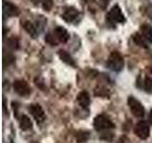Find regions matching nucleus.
<instances>
[{
	"label": "nucleus",
	"instance_id": "nucleus-1",
	"mask_svg": "<svg viewBox=\"0 0 152 143\" xmlns=\"http://www.w3.org/2000/svg\"><path fill=\"white\" fill-rule=\"evenodd\" d=\"M124 64H125L124 58L119 52H112L107 62L108 69L113 72H121L124 68Z\"/></svg>",
	"mask_w": 152,
	"mask_h": 143
},
{
	"label": "nucleus",
	"instance_id": "nucleus-2",
	"mask_svg": "<svg viewBox=\"0 0 152 143\" xmlns=\"http://www.w3.org/2000/svg\"><path fill=\"white\" fill-rule=\"evenodd\" d=\"M107 21L108 23H112V26L115 27L114 23H125L126 22V17L124 15L121 8L119 7V5H115L111 8V10L107 13L106 17Z\"/></svg>",
	"mask_w": 152,
	"mask_h": 143
},
{
	"label": "nucleus",
	"instance_id": "nucleus-3",
	"mask_svg": "<svg viewBox=\"0 0 152 143\" xmlns=\"http://www.w3.org/2000/svg\"><path fill=\"white\" fill-rule=\"evenodd\" d=\"M93 126L96 131H104V130H109V129L115 128V124L106 116L100 114V116H97L94 118Z\"/></svg>",
	"mask_w": 152,
	"mask_h": 143
},
{
	"label": "nucleus",
	"instance_id": "nucleus-4",
	"mask_svg": "<svg viewBox=\"0 0 152 143\" xmlns=\"http://www.w3.org/2000/svg\"><path fill=\"white\" fill-rule=\"evenodd\" d=\"M128 107L130 108V111L133 116L136 117H142L145 116V108L142 103L137 100L134 97H129L127 98Z\"/></svg>",
	"mask_w": 152,
	"mask_h": 143
},
{
	"label": "nucleus",
	"instance_id": "nucleus-5",
	"mask_svg": "<svg viewBox=\"0 0 152 143\" xmlns=\"http://www.w3.org/2000/svg\"><path fill=\"white\" fill-rule=\"evenodd\" d=\"M134 133L138 137L141 138L142 140L148 138L149 133H150V129H149V126H148V124H147V122L145 120L138 122L134 128Z\"/></svg>",
	"mask_w": 152,
	"mask_h": 143
},
{
	"label": "nucleus",
	"instance_id": "nucleus-6",
	"mask_svg": "<svg viewBox=\"0 0 152 143\" xmlns=\"http://www.w3.org/2000/svg\"><path fill=\"white\" fill-rule=\"evenodd\" d=\"M13 90H14V92L18 94L19 95H21V97H27V95H28L31 93V87L28 86V84L25 80H22V79H18L14 81Z\"/></svg>",
	"mask_w": 152,
	"mask_h": 143
},
{
	"label": "nucleus",
	"instance_id": "nucleus-7",
	"mask_svg": "<svg viewBox=\"0 0 152 143\" xmlns=\"http://www.w3.org/2000/svg\"><path fill=\"white\" fill-rule=\"evenodd\" d=\"M28 109V112L31 114V116L35 119V121L37 123H42L46 119V114L44 110L42 109V107L39 104H31Z\"/></svg>",
	"mask_w": 152,
	"mask_h": 143
},
{
	"label": "nucleus",
	"instance_id": "nucleus-8",
	"mask_svg": "<svg viewBox=\"0 0 152 143\" xmlns=\"http://www.w3.org/2000/svg\"><path fill=\"white\" fill-rule=\"evenodd\" d=\"M79 15L80 13L77 9H75L74 7H68L65 9L63 13L61 14V17L66 23H72L79 17Z\"/></svg>",
	"mask_w": 152,
	"mask_h": 143
},
{
	"label": "nucleus",
	"instance_id": "nucleus-9",
	"mask_svg": "<svg viewBox=\"0 0 152 143\" xmlns=\"http://www.w3.org/2000/svg\"><path fill=\"white\" fill-rule=\"evenodd\" d=\"M3 13L4 15L8 17L16 16L19 14V9L15 4H13L11 1L3 0Z\"/></svg>",
	"mask_w": 152,
	"mask_h": 143
},
{
	"label": "nucleus",
	"instance_id": "nucleus-10",
	"mask_svg": "<svg viewBox=\"0 0 152 143\" xmlns=\"http://www.w3.org/2000/svg\"><path fill=\"white\" fill-rule=\"evenodd\" d=\"M53 35L56 37V39L58 40V42L61 43H66L69 39V33L64 27H56L54 29Z\"/></svg>",
	"mask_w": 152,
	"mask_h": 143
},
{
	"label": "nucleus",
	"instance_id": "nucleus-11",
	"mask_svg": "<svg viewBox=\"0 0 152 143\" xmlns=\"http://www.w3.org/2000/svg\"><path fill=\"white\" fill-rule=\"evenodd\" d=\"M22 26L24 28V30H25L28 35H31L32 38H35L37 37V35H39V32H38L37 28L35 25H33V24L28 21V20H25L23 23H22Z\"/></svg>",
	"mask_w": 152,
	"mask_h": 143
},
{
	"label": "nucleus",
	"instance_id": "nucleus-12",
	"mask_svg": "<svg viewBox=\"0 0 152 143\" xmlns=\"http://www.w3.org/2000/svg\"><path fill=\"white\" fill-rule=\"evenodd\" d=\"M77 101L80 104L81 107L83 108H88L89 104H90V97H89V94L88 92L86 91H82L78 95H77Z\"/></svg>",
	"mask_w": 152,
	"mask_h": 143
},
{
	"label": "nucleus",
	"instance_id": "nucleus-13",
	"mask_svg": "<svg viewBox=\"0 0 152 143\" xmlns=\"http://www.w3.org/2000/svg\"><path fill=\"white\" fill-rule=\"evenodd\" d=\"M58 56H59V58L64 62V63L68 64L69 66H72V67L75 66L74 59L72 58V56H71L66 51H65V50H59L58 51Z\"/></svg>",
	"mask_w": 152,
	"mask_h": 143
},
{
	"label": "nucleus",
	"instance_id": "nucleus-14",
	"mask_svg": "<svg viewBox=\"0 0 152 143\" xmlns=\"http://www.w3.org/2000/svg\"><path fill=\"white\" fill-rule=\"evenodd\" d=\"M141 29V35L145 37V39L148 42L152 43V27L149 24H142L140 27Z\"/></svg>",
	"mask_w": 152,
	"mask_h": 143
},
{
	"label": "nucleus",
	"instance_id": "nucleus-15",
	"mask_svg": "<svg viewBox=\"0 0 152 143\" xmlns=\"http://www.w3.org/2000/svg\"><path fill=\"white\" fill-rule=\"evenodd\" d=\"M19 126H20L21 130L28 131L32 128V123L31 121V119L28 118V116H27L26 114H23L20 117V120H19Z\"/></svg>",
	"mask_w": 152,
	"mask_h": 143
},
{
	"label": "nucleus",
	"instance_id": "nucleus-16",
	"mask_svg": "<svg viewBox=\"0 0 152 143\" xmlns=\"http://www.w3.org/2000/svg\"><path fill=\"white\" fill-rule=\"evenodd\" d=\"M133 41H134L138 46L142 47V48H147V43L148 42L145 39V37L142 36L141 33H136V35H134V36H133Z\"/></svg>",
	"mask_w": 152,
	"mask_h": 143
},
{
	"label": "nucleus",
	"instance_id": "nucleus-17",
	"mask_svg": "<svg viewBox=\"0 0 152 143\" xmlns=\"http://www.w3.org/2000/svg\"><path fill=\"white\" fill-rule=\"evenodd\" d=\"M88 136H89L88 132H86V131H79V132L76 133V135H75L76 140H77L79 143L86 142L88 140Z\"/></svg>",
	"mask_w": 152,
	"mask_h": 143
},
{
	"label": "nucleus",
	"instance_id": "nucleus-18",
	"mask_svg": "<svg viewBox=\"0 0 152 143\" xmlns=\"http://www.w3.org/2000/svg\"><path fill=\"white\" fill-rule=\"evenodd\" d=\"M45 41L47 42V43H49L50 45H51V46H56V45H58V40L56 39V37L54 36V35L53 33H48V35H46V37H45Z\"/></svg>",
	"mask_w": 152,
	"mask_h": 143
},
{
	"label": "nucleus",
	"instance_id": "nucleus-19",
	"mask_svg": "<svg viewBox=\"0 0 152 143\" xmlns=\"http://www.w3.org/2000/svg\"><path fill=\"white\" fill-rule=\"evenodd\" d=\"M42 8L46 12H50L53 7V1L52 0H41Z\"/></svg>",
	"mask_w": 152,
	"mask_h": 143
},
{
	"label": "nucleus",
	"instance_id": "nucleus-20",
	"mask_svg": "<svg viewBox=\"0 0 152 143\" xmlns=\"http://www.w3.org/2000/svg\"><path fill=\"white\" fill-rule=\"evenodd\" d=\"M144 89L146 93H152V78L146 76L144 80Z\"/></svg>",
	"mask_w": 152,
	"mask_h": 143
},
{
	"label": "nucleus",
	"instance_id": "nucleus-21",
	"mask_svg": "<svg viewBox=\"0 0 152 143\" xmlns=\"http://www.w3.org/2000/svg\"><path fill=\"white\" fill-rule=\"evenodd\" d=\"M8 46L11 48L12 50H17L19 48V42L18 39L15 37H12L8 40Z\"/></svg>",
	"mask_w": 152,
	"mask_h": 143
},
{
	"label": "nucleus",
	"instance_id": "nucleus-22",
	"mask_svg": "<svg viewBox=\"0 0 152 143\" xmlns=\"http://www.w3.org/2000/svg\"><path fill=\"white\" fill-rule=\"evenodd\" d=\"M145 14L150 19H152V4L148 5V7L145 9Z\"/></svg>",
	"mask_w": 152,
	"mask_h": 143
},
{
	"label": "nucleus",
	"instance_id": "nucleus-23",
	"mask_svg": "<svg viewBox=\"0 0 152 143\" xmlns=\"http://www.w3.org/2000/svg\"><path fill=\"white\" fill-rule=\"evenodd\" d=\"M109 1H110V0H100V2H101V5L103 6V8H106L108 5Z\"/></svg>",
	"mask_w": 152,
	"mask_h": 143
},
{
	"label": "nucleus",
	"instance_id": "nucleus-24",
	"mask_svg": "<svg viewBox=\"0 0 152 143\" xmlns=\"http://www.w3.org/2000/svg\"><path fill=\"white\" fill-rule=\"evenodd\" d=\"M31 1L34 4V5H38L40 2H41V0H31Z\"/></svg>",
	"mask_w": 152,
	"mask_h": 143
},
{
	"label": "nucleus",
	"instance_id": "nucleus-25",
	"mask_svg": "<svg viewBox=\"0 0 152 143\" xmlns=\"http://www.w3.org/2000/svg\"><path fill=\"white\" fill-rule=\"evenodd\" d=\"M148 119H149V122L152 124V109H151V111L149 113V116H148Z\"/></svg>",
	"mask_w": 152,
	"mask_h": 143
},
{
	"label": "nucleus",
	"instance_id": "nucleus-26",
	"mask_svg": "<svg viewBox=\"0 0 152 143\" xmlns=\"http://www.w3.org/2000/svg\"><path fill=\"white\" fill-rule=\"evenodd\" d=\"M10 143H13V141H11V142H10Z\"/></svg>",
	"mask_w": 152,
	"mask_h": 143
}]
</instances>
